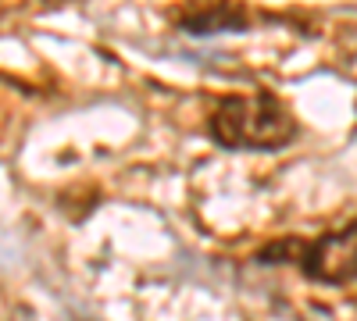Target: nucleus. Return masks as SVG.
<instances>
[{
	"mask_svg": "<svg viewBox=\"0 0 357 321\" xmlns=\"http://www.w3.org/2000/svg\"><path fill=\"white\" fill-rule=\"evenodd\" d=\"M296 132V118L275 93L222 97L211 111V136L225 150H279Z\"/></svg>",
	"mask_w": 357,
	"mask_h": 321,
	"instance_id": "nucleus-1",
	"label": "nucleus"
},
{
	"mask_svg": "<svg viewBox=\"0 0 357 321\" xmlns=\"http://www.w3.org/2000/svg\"><path fill=\"white\" fill-rule=\"evenodd\" d=\"M264 265H296L304 279L325 285L357 282V221L325 232L318 240H279L257 253Z\"/></svg>",
	"mask_w": 357,
	"mask_h": 321,
	"instance_id": "nucleus-2",
	"label": "nucleus"
},
{
	"mask_svg": "<svg viewBox=\"0 0 357 321\" xmlns=\"http://www.w3.org/2000/svg\"><path fill=\"white\" fill-rule=\"evenodd\" d=\"M178 29L190 36H218L247 29V8L240 0H190V11L178 18Z\"/></svg>",
	"mask_w": 357,
	"mask_h": 321,
	"instance_id": "nucleus-3",
	"label": "nucleus"
}]
</instances>
